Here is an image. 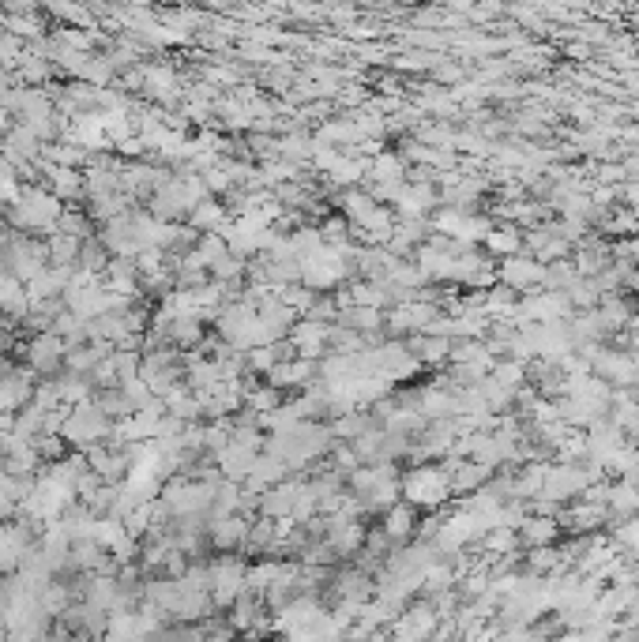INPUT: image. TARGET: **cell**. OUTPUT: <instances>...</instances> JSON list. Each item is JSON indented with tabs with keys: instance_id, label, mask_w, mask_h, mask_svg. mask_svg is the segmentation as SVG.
<instances>
[{
	"instance_id": "13",
	"label": "cell",
	"mask_w": 639,
	"mask_h": 642,
	"mask_svg": "<svg viewBox=\"0 0 639 642\" xmlns=\"http://www.w3.org/2000/svg\"><path fill=\"white\" fill-rule=\"evenodd\" d=\"M414 526H418V508L414 503H392V508H384V537L387 541H406L410 534H414Z\"/></svg>"
},
{
	"instance_id": "17",
	"label": "cell",
	"mask_w": 639,
	"mask_h": 642,
	"mask_svg": "<svg viewBox=\"0 0 639 642\" xmlns=\"http://www.w3.org/2000/svg\"><path fill=\"white\" fill-rule=\"evenodd\" d=\"M83 237H72V234H64V229H57L53 241H50V263H60V267H76L79 263V244Z\"/></svg>"
},
{
	"instance_id": "18",
	"label": "cell",
	"mask_w": 639,
	"mask_h": 642,
	"mask_svg": "<svg viewBox=\"0 0 639 642\" xmlns=\"http://www.w3.org/2000/svg\"><path fill=\"white\" fill-rule=\"evenodd\" d=\"M486 244H489V252H496V256H515V252H523V234L512 225H500V229L489 225Z\"/></svg>"
},
{
	"instance_id": "29",
	"label": "cell",
	"mask_w": 639,
	"mask_h": 642,
	"mask_svg": "<svg viewBox=\"0 0 639 642\" xmlns=\"http://www.w3.org/2000/svg\"><path fill=\"white\" fill-rule=\"evenodd\" d=\"M635 229H639V218L628 211V215H613L609 222H606V234H635Z\"/></svg>"
},
{
	"instance_id": "7",
	"label": "cell",
	"mask_w": 639,
	"mask_h": 642,
	"mask_svg": "<svg viewBox=\"0 0 639 642\" xmlns=\"http://www.w3.org/2000/svg\"><path fill=\"white\" fill-rule=\"evenodd\" d=\"M245 586H248V571H245L237 560H222V564L211 567V601H215L218 609L234 605L241 593H245Z\"/></svg>"
},
{
	"instance_id": "21",
	"label": "cell",
	"mask_w": 639,
	"mask_h": 642,
	"mask_svg": "<svg viewBox=\"0 0 639 642\" xmlns=\"http://www.w3.org/2000/svg\"><path fill=\"white\" fill-rule=\"evenodd\" d=\"M560 526L553 518H527V526H523V541L527 545H550L557 537Z\"/></svg>"
},
{
	"instance_id": "24",
	"label": "cell",
	"mask_w": 639,
	"mask_h": 642,
	"mask_svg": "<svg viewBox=\"0 0 639 642\" xmlns=\"http://www.w3.org/2000/svg\"><path fill=\"white\" fill-rule=\"evenodd\" d=\"M369 173L380 180V185H403V162H399V158H392V154L376 158V162L369 166Z\"/></svg>"
},
{
	"instance_id": "30",
	"label": "cell",
	"mask_w": 639,
	"mask_h": 642,
	"mask_svg": "<svg viewBox=\"0 0 639 642\" xmlns=\"http://www.w3.org/2000/svg\"><path fill=\"white\" fill-rule=\"evenodd\" d=\"M625 199H628V203H632V215H635V218H639V185H632V188H628V192H625Z\"/></svg>"
},
{
	"instance_id": "16",
	"label": "cell",
	"mask_w": 639,
	"mask_h": 642,
	"mask_svg": "<svg viewBox=\"0 0 639 642\" xmlns=\"http://www.w3.org/2000/svg\"><path fill=\"white\" fill-rule=\"evenodd\" d=\"M45 173H50L53 192H57L60 199H76V196L87 192V180H83L79 170H72V166H45Z\"/></svg>"
},
{
	"instance_id": "22",
	"label": "cell",
	"mask_w": 639,
	"mask_h": 642,
	"mask_svg": "<svg viewBox=\"0 0 639 642\" xmlns=\"http://www.w3.org/2000/svg\"><path fill=\"white\" fill-rule=\"evenodd\" d=\"M414 357L418 361H444V357H451V338H418L414 342Z\"/></svg>"
},
{
	"instance_id": "8",
	"label": "cell",
	"mask_w": 639,
	"mask_h": 642,
	"mask_svg": "<svg viewBox=\"0 0 639 642\" xmlns=\"http://www.w3.org/2000/svg\"><path fill=\"white\" fill-rule=\"evenodd\" d=\"M590 364H595V376H602L606 383H617V387H635L639 383V364H635L632 353L595 350L590 353Z\"/></svg>"
},
{
	"instance_id": "27",
	"label": "cell",
	"mask_w": 639,
	"mask_h": 642,
	"mask_svg": "<svg viewBox=\"0 0 639 642\" xmlns=\"http://www.w3.org/2000/svg\"><path fill=\"white\" fill-rule=\"evenodd\" d=\"M57 229H64V234H72V237H90V225H87V215L79 211H64Z\"/></svg>"
},
{
	"instance_id": "12",
	"label": "cell",
	"mask_w": 639,
	"mask_h": 642,
	"mask_svg": "<svg viewBox=\"0 0 639 642\" xmlns=\"http://www.w3.org/2000/svg\"><path fill=\"white\" fill-rule=\"evenodd\" d=\"M31 308V289L27 279H19L12 271H0V312H8L15 319H23Z\"/></svg>"
},
{
	"instance_id": "4",
	"label": "cell",
	"mask_w": 639,
	"mask_h": 642,
	"mask_svg": "<svg viewBox=\"0 0 639 642\" xmlns=\"http://www.w3.org/2000/svg\"><path fill=\"white\" fill-rule=\"evenodd\" d=\"M496 279H500V286H508L515 293L534 289V286L545 282V263L538 256H523V252H515V256H500Z\"/></svg>"
},
{
	"instance_id": "28",
	"label": "cell",
	"mask_w": 639,
	"mask_h": 642,
	"mask_svg": "<svg viewBox=\"0 0 639 642\" xmlns=\"http://www.w3.org/2000/svg\"><path fill=\"white\" fill-rule=\"evenodd\" d=\"M606 248H583V256H579V263H576V271L579 274H602V267H606V256H602Z\"/></svg>"
},
{
	"instance_id": "26",
	"label": "cell",
	"mask_w": 639,
	"mask_h": 642,
	"mask_svg": "<svg viewBox=\"0 0 639 642\" xmlns=\"http://www.w3.org/2000/svg\"><path fill=\"white\" fill-rule=\"evenodd\" d=\"M493 380H496V383H505L508 391H519V387H523V364H519V361L493 364Z\"/></svg>"
},
{
	"instance_id": "5",
	"label": "cell",
	"mask_w": 639,
	"mask_h": 642,
	"mask_svg": "<svg viewBox=\"0 0 639 642\" xmlns=\"http://www.w3.org/2000/svg\"><path fill=\"white\" fill-rule=\"evenodd\" d=\"M64 353H68V342L57 331H38L27 346V364H31V372L53 376V372H60Z\"/></svg>"
},
{
	"instance_id": "14",
	"label": "cell",
	"mask_w": 639,
	"mask_h": 642,
	"mask_svg": "<svg viewBox=\"0 0 639 642\" xmlns=\"http://www.w3.org/2000/svg\"><path fill=\"white\" fill-rule=\"evenodd\" d=\"M208 530H211L215 548H237V545L248 541V522L237 518V511H234V515H215V518L208 522Z\"/></svg>"
},
{
	"instance_id": "19",
	"label": "cell",
	"mask_w": 639,
	"mask_h": 642,
	"mask_svg": "<svg viewBox=\"0 0 639 642\" xmlns=\"http://www.w3.org/2000/svg\"><path fill=\"white\" fill-rule=\"evenodd\" d=\"M432 624H437L432 609H414V612H406L403 620L395 624V631H399V635H410V638H418V635H429Z\"/></svg>"
},
{
	"instance_id": "2",
	"label": "cell",
	"mask_w": 639,
	"mask_h": 642,
	"mask_svg": "<svg viewBox=\"0 0 639 642\" xmlns=\"http://www.w3.org/2000/svg\"><path fill=\"white\" fill-rule=\"evenodd\" d=\"M60 436L68 444H79V447H95L102 440H113V417L98 402H76L68 406L64 414V425H60Z\"/></svg>"
},
{
	"instance_id": "10",
	"label": "cell",
	"mask_w": 639,
	"mask_h": 642,
	"mask_svg": "<svg viewBox=\"0 0 639 642\" xmlns=\"http://www.w3.org/2000/svg\"><path fill=\"white\" fill-rule=\"evenodd\" d=\"M568 312H572V301H568V293H557V289L519 301V316L531 319V324H553V319H568Z\"/></svg>"
},
{
	"instance_id": "23",
	"label": "cell",
	"mask_w": 639,
	"mask_h": 642,
	"mask_svg": "<svg viewBox=\"0 0 639 642\" xmlns=\"http://www.w3.org/2000/svg\"><path fill=\"white\" fill-rule=\"evenodd\" d=\"M347 324H350L354 331H376V327L384 324V316H380V308H369V305H350Z\"/></svg>"
},
{
	"instance_id": "20",
	"label": "cell",
	"mask_w": 639,
	"mask_h": 642,
	"mask_svg": "<svg viewBox=\"0 0 639 642\" xmlns=\"http://www.w3.org/2000/svg\"><path fill=\"white\" fill-rule=\"evenodd\" d=\"M189 218H192L196 229H218L226 222V211L218 207V203H211V199H199L196 207L189 211Z\"/></svg>"
},
{
	"instance_id": "15",
	"label": "cell",
	"mask_w": 639,
	"mask_h": 642,
	"mask_svg": "<svg viewBox=\"0 0 639 642\" xmlns=\"http://www.w3.org/2000/svg\"><path fill=\"white\" fill-rule=\"evenodd\" d=\"M432 319H437L432 305H403L387 316V324H392V331H429Z\"/></svg>"
},
{
	"instance_id": "1",
	"label": "cell",
	"mask_w": 639,
	"mask_h": 642,
	"mask_svg": "<svg viewBox=\"0 0 639 642\" xmlns=\"http://www.w3.org/2000/svg\"><path fill=\"white\" fill-rule=\"evenodd\" d=\"M12 225L19 229H38V234H57V222L64 215L60 196L57 192H42V188H23L19 199L8 207Z\"/></svg>"
},
{
	"instance_id": "25",
	"label": "cell",
	"mask_w": 639,
	"mask_h": 642,
	"mask_svg": "<svg viewBox=\"0 0 639 642\" xmlns=\"http://www.w3.org/2000/svg\"><path fill=\"white\" fill-rule=\"evenodd\" d=\"M245 402L253 406L256 414H267V409H275V406H279V387H271V383H267V387H256V391H248V395H245Z\"/></svg>"
},
{
	"instance_id": "31",
	"label": "cell",
	"mask_w": 639,
	"mask_h": 642,
	"mask_svg": "<svg viewBox=\"0 0 639 642\" xmlns=\"http://www.w3.org/2000/svg\"><path fill=\"white\" fill-rule=\"evenodd\" d=\"M0 534H5V526H0Z\"/></svg>"
},
{
	"instance_id": "9",
	"label": "cell",
	"mask_w": 639,
	"mask_h": 642,
	"mask_svg": "<svg viewBox=\"0 0 639 642\" xmlns=\"http://www.w3.org/2000/svg\"><path fill=\"white\" fill-rule=\"evenodd\" d=\"M328 346H331V327L324 324V319L309 316V319H301V324L290 327V350L298 357H312L316 361Z\"/></svg>"
},
{
	"instance_id": "6",
	"label": "cell",
	"mask_w": 639,
	"mask_h": 642,
	"mask_svg": "<svg viewBox=\"0 0 639 642\" xmlns=\"http://www.w3.org/2000/svg\"><path fill=\"white\" fill-rule=\"evenodd\" d=\"M432 225H437L444 237H451V241H463V244L486 241V234H489V222H486V218H470L463 207H444V211H437V218H432Z\"/></svg>"
},
{
	"instance_id": "11",
	"label": "cell",
	"mask_w": 639,
	"mask_h": 642,
	"mask_svg": "<svg viewBox=\"0 0 639 642\" xmlns=\"http://www.w3.org/2000/svg\"><path fill=\"white\" fill-rule=\"evenodd\" d=\"M316 376V361L312 357H298V361H275L267 369V383L286 391V387H309Z\"/></svg>"
},
{
	"instance_id": "3",
	"label": "cell",
	"mask_w": 639,
	"mask_h": 642,
	"mask_svg": "<svg viewBox=\"0 0 639 642\" xmlns=\"http://www.w3.org/2000/svg\"><path fill=\"white\" fill-rule=\"evenodd\" d=\"M399 489H403V500L414 503L418 511L440 508L451 492V470L448 466H414L399 481Z\"/></svg>"
}]
</instances>
